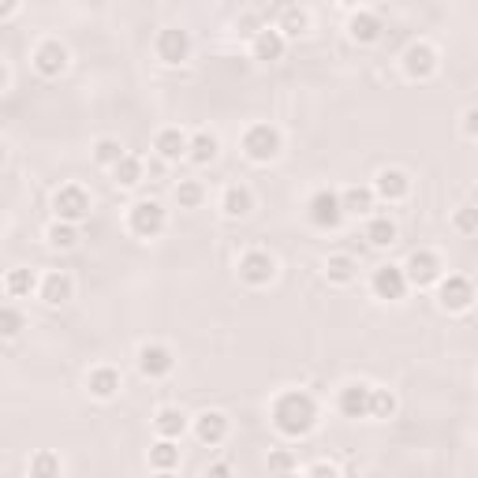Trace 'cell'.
<instances>
[{"label":"cell","instance_id":"cell-9","mask_svg":"<svg viewBox=\"0 0 478 478\" xmlns=\"http://www.w3.org/2000/svg\"><path fill=\"white\" fill-rule=\"evenodd\" d=\"M30 64L37 75H46V78H60L71 64V53L64 42H57V37H46V42H37L34 53H30Z\"/></svg>","mask_w":478,"mask_h":478},{"label":"cell","instance_id":"cell-8","mask_svg":"<svg viewBox=\"0 0 478 478\" xmlns=\"http://www.w3.org/2000/svg\"><path fill=\"white\" fill-rule=\"evenodd\" d=\"M235 273H239V281L251 285V288H265L276 281V258L269 251H247L244 258L235 262Z\"/></svg>","mask_w":478,"mask_h":478},{"label":"cell","instance_id":"cell-35","mask_svg":"<svg viewBox=\"0 0 478 478\" xmlns=\"http://www.w3.org/2000/svg\"><path fill=\"white\" fill-rule=\"evenodd\" d=\"M176 203H180V210H198L206 203V187L198 180H180L176 183Z\"/></svg>","mask_w":478,"mask_h":478},{"label":"cell","instance_id":"cell-36","mask_svg":"<svg viewBox=\"0 0 478 478\" xmlns=\"http://www.w3.org/2000/svg\"><path fill=\"white\" fill-rule=\"evenodd\" d=\"M396 408H400V404H396V392H392V389H378V385H374L370 419H374V422H385V419H392V415H396Z\"/></svg>","mask_w":478,"mask_h":478},{"label":"cell","instance_id":"cell-22","mask_svg":"<svg viewBox=\"0 0 478 478\" xmlns=\"http://www.w3.org/2000/svg\"><path fill=\"white\" fill-rule=\"evenodd\" d=\"M348 37H351V42H358V46H374L378 37H381V16H378V12H367V8L351 12V19H348Z\"/></svg>","mask_w":478,"mask_h":478},{"label":"cell","instance_id":"cell-3","mask_svg":"<svg viewBox=\"0 0 478 478\" xmlns=\"http://www.w3.org/2000/svg\"><path fill=\"white\" fill-rule=\"evenodd\" d=\"M165 228H169V210L157 203V198H139L128 210V232L139 239H157Z\"/></svg>","mask_w":478,"mask_h":478},{"label":"cell","instance_id":"cell-31","mask_svg":"<svg viewBox=\"0 0 478 478\" xmlns=\"http://www.w3.org/2000/svg\"><path fill=\"white\" fill-rule=\"evenodd\" d=\"M150 467L153 471H176L180 467V442H165V437H157V445L150 449Z\"/></svg>","mask_w":478,"mask_h":478},{"label":"cell","instance_id":"cell-43","mask_svg":"<svg viewBox=\"0 0 478 478\" xmlns=\"http://www.w3.org/2000/svg\"><path fill=\"white\" fill-rule=\"evenodd\" d=\"M19 12V5H5V8H0V19H12Z\"/></svg>","mask_w":478,"mask_h":478},{"label":"cell","instance_id":"cell-24","mask_svg":"<svg viewBox=\"0 0 478 478\" xmlns=\"http://www.w3.org/2000/svg\"><path fill=\"white\" fill-rule=\"evenodd\" d=\"M187 415L180 411V408H161L153 415V430H157V437H165V442H180V437L187 433Z\"/></svg>","mask_w":478,"mask_h":478},{"label":"cell","instance_id":"cell-25","mask_svg":"<svg viewBox=\"0 0 478 478\" xmlns=\"http://www.w3.org/2000/svg\"><path fill=\"white\" fill-rule=\"evenodd\" d=\"M273 26L281 30V34L288 37V42H292V37H303V34L310 30V12H307V8H299V5H285Z\"/></svg>","mask_w":478,"mask_h":478},{"label":"cell","instance_id":"cell-11","mask_svg":"<svg viewBox=\"0 0 478 478\" xmlns=\"http://www.w3.org/2000/svg\"><path fill=\"white\" fill-rule=\"evenodd\" d=\"M408 273H404V265H392V262H385V265H378L374 269V276H370V292L378 296V299H385V303H400L404 296H408Z\"/></svg>","mask_w":478,"mask_h":478},{"label":"cell","instance_id":"cell-4","mask_svg":"<svg viewBox=\"0 0 478 478\" xmlns=\"http://www.w3.org/2000/svg\"><path fill=\"white\" fill-rule=\"evenodd\" d=\"M344 203H340V191H329V187H322V191H314L310 198H307V221L314 224V228H322V232H333V228H340L344 224Z\"/></svg>","mask_w":478,"mask_h":478},{"label":"cell","instance_id":"cell-38","mask_svg":"<svg viewBox=\"0 0 478 478\" xmlns=\"http://www.w3.org/2000/svg\"><path fill=\"white\" fill-rule=\"evenodd\" d=\"M452 228L460 235H478V206H460L452 213Z\"/></svg>","mask_w":478,"mask_h":478},{"label":"cell","instance_id":"cell-42","mask_svg":"<svg viewBox=\"0 0 478 478\" xmlns=\"http://www.w3.org/2000/svg\"><path fill=\"white\" fill-rule=\"evenodd\" d=\"M203 478H232V463L217 460V463H210V467L203 471Z\"/></svg>","mask_w":478,"mask_h":478},{"label":"cell","instance_id":"cell-15","mask_svg":"<svg viewBox=\"0 0 478 478\" xmlns=\"http://www.w3.org/2000/svg\"><path fill=\"white\" fill-rule=\"evenodd\" d=\"M285 53H288V37L276 30V26L255 30V37H251V57H255L258 64H276V60H285Z\"/></svg>","mask_w":478,"mask_h":478},{"label":"cell","instance_id":"cell-21","mask_svg":"<svg viewBox=\"0 0 478 478\" xmlns=\"http://www.w3.org/2000/svg\"><path fill=\"white\" fill-rule=\"evenodd\" d=\"M251 210H255V191H251V187H244V183L224 187V194H221V213H224L228 221H244V217H251Z\"/></svg>","mask_w":478,"mask_h":478},{"label":"cell","instance_id":"cell-6","mask_svg":"<svg viewBox=\"0 0 478 478\" xmlns=\"http://www.w3.org/2000/svg\"><path fill=\"white\" fill-rule=\"evenodd\" d=\"M474 285H471V276L463 273H449L442 276V285H437V307L449 310V314H463L474 307Z\"/></svg>","mask_w":478,"mask_h":478},{"label":"cell","instance_id":"cell-7","mask_svg":"<svg viewBox=\"0 0 478 478\" xmlns=\"http://www.w3.org/2000/svg\"><path fill=\"white\" fill-rule=\"evenodd\" d=\"M404 273H408L411 288H437V285H442V276H445V265H442V258H437L433 251L419 247V251L408 255Z\"/></svg>","mask_w":478,"mask_h":478},{"label":"cell","instance_id":"cell-12","mask_svg":"<svg viewBox=\"0 0 478 478\" xmlns=\"http://www.w3.org/2000/svg\"><path fill=\"white\" fill-rule=\"evenodd\" d=\"M135 367H139V374H142L146 381H161V378H169V374L176 370V355H172V348H165V344H142Z\"/></svg>","mask_w":478,"mask_h":478},{"label":"cell","instance_id":"cell-29","mask_svg":"<svg viewBox=\"0 0 478 478\" xmlns=\"http://www.w3.org/2000/svg\"><path fill=\"white\" fill-rule=\"evenodd\" d=\"M26 474L30 478H60L64 474V460L57 452H49V449H37L30 456V463H26Z\"/></svg>","mask_w":478,"mask_h":478},{"label":"cell","instance_id":"cell-33","mask_svg":"<svg viewBox=\"0 0 478 478\" xmlns=\"http://www.w3.org/2000/svg\"><path fill=\"white\" fill-rule=\"evenodd\" d=\"M142 176H146V169H142V161L139 157H124V161H120L116 169H112V183L116 187H124V191H131V187H139L142 183Z\"/></svg>","mask_w":478,"mask_h":478},{"label":"cell","instance_id":"cell-26","mask_svg":"<svg viewBox=\"0 0 478 478\" xmlns=\"http://www.w3.org/2000/svg\"><path fill=\"white\" fill-rule=\"evenodd\" d=\"M340 203H344L348 217H367V213H374L378 194H374V187H348V191H340Z\"/></svg>","mask_w":478,"mask_h":478},{"label":"cell","instance_id":"cell-39","mask_svg":"<svg viewBox=\"0 0 478 478\" xmlns=\"http://www.w3.org/2000/svg\"><path fill=\"white\" fill-rule=\"evenodd\" d=\"M269 471H273V478H276V474H292V471H296V456H292L288 449L269 452Z\"/></svg>","mask_w":478,"mask_h":478},{"label":"cell","instance_id":"cell-40","mask_svg":"<svg viewBox=\"0 0 478 478\" xmlns=\"http://www.w3.org/2000/svg\"><path fill=\"white\" fill-rule=\"evenodd\" d=\"M460 128H463V135H467L471 142H478V105L463 112V120H460Z\"/></svg>","mask_w":478,"mask_h":478},{"label":"cell","instance_id":"cell-45","mask_svg":"<svg viewBox=\"0 0 478 478\" xmlns=\"http://www.w3.org/2000/svg\"><path fill=\"white\" fill-rule=\"evenodd\" d=\"M276 478H303V474H299V471H292V474H276Z\"/></svg>","mask_w":478,"mask_h":478},{"label":"cell","instance_id":"cell-37","mask_svg":"<svg viewBox=\"0 0 478 478\" xmlns=\"http://www.w3.org/2000/svg\"><path fill=\"white\" fill-rule=\"evenodd\" d=\"M23 326H26V317H23V310L16 303H8L5 310H0V333H5V340H16L23 333Z\"/></svg>","mask_w":478,"mask_h":478},{"label":"cell","instance_id":"cell-30","mask_svg":"<svg viewBox=\"0 0 478 478\" xmlns=\"http://www.w3.org/2000/svg\"><path fill=\"white\" fill-rule=\"evenodd\" d=\"M326 276H329V285H351L355 276H358V262L351 255H329L326 258Z\"/></svg>","mask_w":478,"mask_h":478},{"label":"cell","instance_id":"cell-16","mask_svg":"<svg viewBox=\"0 0 478 478\" xmlns=\"http://www.w3.org/2000/svg\"><path fill=\"white\" fill-rule=\"evenodd\" d=\"M370 187H374V194L381 198V203H404V198L411 194V176L404 169H381Z\"/></svg>","mask_w":478,"mask_h":478},{"label":"cell","instance_id":"cell-27","mask_svg":"<svg viewBox=\"0 0 478 478\" xmlns=\"http://www.w3.org/2000/svg\"><path fill=\"white\" fill-rule=\"evenodd\" d=\"M396 239H400V228H396L392 217H381V213H378V217L367 221V244H370V247L381 251V247H392Z\"/></svg>","mask_w":478,"mask_h":478},{"label":"cell","instance_id":"cell-44","mask_svg":"<svg viewBox=\"0 0 478 478\" xmlns=\"http://www.w3.org/2000/svg\"><path fill=\"white\" fill-rule=\"evenodd\" d=\"M153 478H180L176 471H153Z\"/></svg>","mask_w":478,"mask_h":478},{"label":"cell","instance_id":"cell-2","mask_svg":"<svg viewBox=\"0 0 478 478\" xmlns=\"http://www.w3.org/2000/svg\"><path fill=\"white\" fill-rule=\"evenodd\" d=\"M239 146H244V157L255 165H273L276 157H281L285 150V135L276 131L273 124H251L244 131V139H239Z\"/></svg>","mask_w":478,"mask_h":478},{"label":"cell","instance_id":"cell-19","mask_svg":"<svg viewBox=\"0 0 478 478\" xmlns=\"http://www.w3.org/2000/svg\"><path fill=\"white\" fill-rule=\"evenodd\" d=\"M37 296H42V303H49V307H64V303L75 299V281L64 269H53V273L42 276V288H37Z\"/></svg>","mask_w":478,"mask_h":478},{"label":"cell","instance_id":"cell-14","mask_svg":"<svg viewBox=\"0 0 478 478\" xmlns=\"http://www.w3.org/2000/svg\"><path fill=\"white\" fill-rule=\"evenodd\" d=\"M370 404H374V385L370 381H351L337 396V411L344 419H370Z\"/></svg>","mask_w":478,"mask_h":478},{"label":"cell","instance_id":"cell-1","mask_svg":"<svg viewBox=\"0 0 478 478\" xmlns=\"http://www.w3.org/2000/svg\"><path fill=\"white\" fill-rule=\"evenodd\" d=\"M273 430L281 433V437H288V442H299V437H307L314 426H317V400L310 392H303V389H288V392H281L273 400Z\"/></svg>","mask_w":478,"mask_h":478},{"label":"cell","instance_id":"cell-28","mask_svg":"<svg viewBox=\"0 0 478 478\" xmlns=\"http://www.w3.org/2000/svg\"><path fill=\"white\" fill-rule=\"evenodd\" d=\"M37 288H42V281L34 276V269H26V265L8 269V276H5V292H8V299H26V296L37 292Z\"/></svg>","mask_w":478,"mask_h":478},{"label":"cell","instance_id":"cell-5","mask_svg":"<svg viewBox=\"0 0 478 478\" xmlns=\"http://www.w3.org/2000/svg\"><path fill=\"white\" fill-rule=\"evenodd\" d=\"M90 191L87 187H78V183H64L57 194H53V213L57 221L64 224H78V221H87L90 217Z\"/></svg>","mask_w":478,"mask_h":478},{"label":"cell","instance_id":"cell-18","mask_svg":"<svg viewBox=\"0 0 478 478\" xmlns=\"http://www.w3.org/2000/svg\"><path fill=\"white\" fill-rule=\"evenodd\" d=\"M153 150L161 161H183V157L191 153V135L180 131V128H161L153 135Z\"/></svg>","mask_w":478,"mask_h":478},{"label":"cell","instance_id":"cell-13","mask_svg":"<svg viewBox=\"0 0 478 478\" xmlns=\"http://www.w3.org/2000/svg\"><path fill=\"white\" fill-rule=\"evenodd\" d=\"M153 53H157V60H161V64L180 68V64L191 57V34H187L183 26H165L161 34H157Z\"/></svg>","mask_w":478,"mask_h":478},{"label":"cell","instance_id":"cell-23","mask_svg":"<svg viewBox=\"0 0 478 478\" xmlns=\"http://www.w3.org/2000/svg\"><path fill=\"white\" fill-rule=\"evenodd\" d=\"M217 153H221V139L213 135V131H194L191 135V153H187V161L191 165H198V169H203V165H213L217 161Z\"/></svg>","mask_w":478,"mask_h":478},{"label":"cell","instance_id":"cell-34","mask_svg":"<svg viewBox=\"0 0 478 478\" xmlns=\"http://www.w3.org/2000/svg\"><path fill=\"white\" fill-rule=\"evenodd\" d=\"M124 157H128V153H124V146H120L116 139H98V142H94V161H98L101 169H109V172H112L120 161H124Z\"/></svg>","mask_w":478,"mask_h":478},{"label":"cell","instance_id":"cell-17","mask_svg":"<svg viewBox=\"0 0 478 478\" xmlns=\"http://www.w3.org/2000/svg\"><path fill=\"white\" fill-rule=\"evenodd\" d=\"M191 430H194V437H198L203 445L217 449V445L228 442V415H224V411H203V415L191 422Z\"/></svg>","mask_w":478,"mask_h":478},{"label":"cell","instance_id":"cell-41","mask_svg":"<svg viewBox=\"0 0 478 478\" xmlns=\"http://www.w3.org/2000/svg\"><path fill=\"white\" fill-rule=\"evenodd\" d=\"M303 478H340V471L333 467V463H326V460H317V463H310L307 467V474Z\"/></svg>","mask_w":478,"mask_h":478},{"label":"cell","instance_id":"cell-20","mask_svg":"<svg viewBox=\"0 0 478 478\" xmlns=\"http://www.w3.org/2000/svg\"><path fill=\"white\" fill-rule=\"evenodd\" d=\"M120 389H124V378H120L116 367H94L87 374V392L94 396V400H116Z\"/></svg>","mask_w":478,"mask_h":478},{"label":"cell","instance_id":"cell-32","mask_svg":"<svg viewBox=\"0 0 478 478\" xmlns=\"http://www.w3.org/2000/svg\"><path fill=\"white\" fill-rule=\"evenodd\" d=\"M46 244L53 251H75L78 247V224H64V221H53L46 228Z\"/></svg>","mask_w":478,"mask_h":478},{"label":"cell","instance_id":"cell-10","mask_svg":"<svg viewBox=\"0 0 478 478\" xmlns=\"http://www.w3.org/2000/svg\"><path fill=\"white\" fill-rule=\"evenodd\" d=\"M400 68L408 78H415V83H426V78L437 75V68H442V57H437V49L430 42H411L400 57Z\"/></svg>","mask_w":478,"mask_h":478}]
</instances>
